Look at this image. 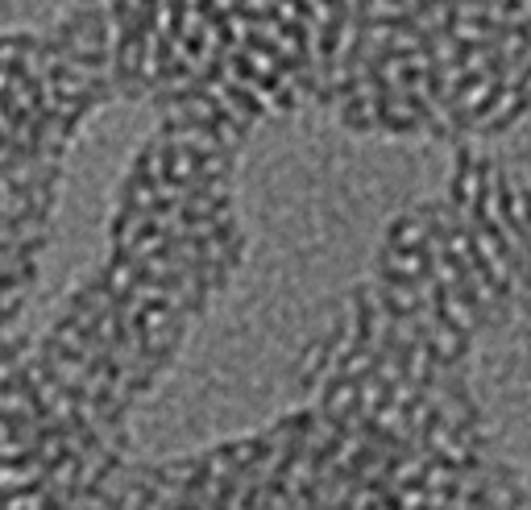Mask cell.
I'll use <instances>...</instances> for the list:
<instances>
[{
	"mask_svg": "<svg viewBox=\"0 0 531 510\" xmlns=\"http://www.w3.org/2000/svg\"><path fill=\"white\" fill-rule=\"evenodd\" d=\"M0 510H42V494H34V490L5 494V498H0Z\"/></svg>",
	"mask_w": 531,
	"mask_h": 510,
	"instance_id": "1",
	"label": "cell"
}]
</instances>
